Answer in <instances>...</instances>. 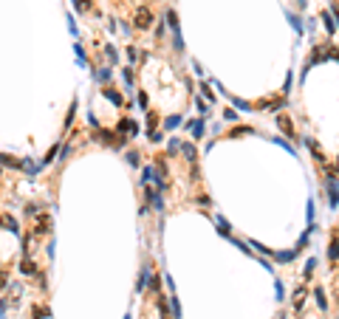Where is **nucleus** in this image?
Returning a JSON list of instances; mask_svg holds the SVG:
<instances>
[{"instance_id": "nucleus-9", "label": "nucleus", "mask_w": 339, "mask_h": 319, "mask_svg": "<svg viewBox=\"0 0 339 319\" xmlns=\"http://www.w3.org/2000/svg\"><path fill=\"white\" fill-rule=\"evenodd\" d=\"M20 271H23L26 277H32V274H34V263H32V260H23V263H20Z\"/></svg>"}, {"instance_id": "nucleus-12", "label": "nucleus", "mask_w": 339, "mask_h": 319, "mask_svg": "<svg viewBox=\"0 0 339 319\" xmlns=\"http://www.w3.org/2000/svg\"><path fill=\"white\" fill-rule=\"evenodd\" d=\"M274 257H277V260H280V263H289V260H294L297 254H294V252H277Z\"/></svg>"}, {"instance_id": "nucleus-6", "label": "nucleus", "mask_w": 339, "mask_h": 319, "mask_svg": "<svg viewBox=\"0 0 339 319\" xmlns=\"http://www.w3.org/2000/svg\"><path fill=\"white\" fill-rule=\"evenodd\" d=\"M0 229H9V232H17V220L12 215H0Z\"/></svg>"}, {"instance_id": "nucleus-15", "label": "nucleus", "mask_w": 339, "mask_h": 319, "mask_svg": "<svg viewBox=\"0 0 339 319\" xmlns=\"http://www.w3.org/2000/svg\"><path fill=\"white\" fill-rule=\"evenodd\" d=\"M303 297H306V288H300V291L294 294V303H297V311L303 308Z\"/></svg>"}, {"instance_id": "nucleus-2", "label": "nucleus", "mask_w": 339, "mask_h": 319, "mask_svg": "<svg viewBox=\"0 0 339 319\" xmlns=\"http://www.w3.org/2000/svg\"><path fill=\"white\" fill-rule=\"evenodd\" d=\"M325 186H328V192H331V206H339V181L334 178V175H331Z\"/></svg>"}, {"instance_id": "nucleus-5", "label": "nucleus", "mask_w": 339, "mask_h": 319, "mask_svg": "<svg viewBox=\"0 0 339 319\" xmlns=\"http://www.w3.org/2000/svg\"><path fill=\"white\" fill-rule=\"evenodd\" d=\"M187 130H190L195 138H201V136H204V122H201V119H195V122H190V124H187Z\"/></svg>"}, {"instance_id": "nucleus-19", "label": "nucleus", "mask_w": 339, "mask_h": 319, "mask_svg": "<svg viewBox=\"0 0 339 319\" xmlns=\"http://www.w3.org/2000/svg\"><path fill=\"white\" fill-rule=\"evenodd\" d=\"M235 105H238V107H241V110H249V107H252V105H249V102H243V99H235Z\"/></svg>"}, {"instance_id": "nucleus-13", "label": "nucleus", "mask_w": 339, "mask_h": 319, "mask_svg": "<svg viewBox=\"0 0 339 319\" xmlns=\"http://www.w3.org/2000/svg\"><path fill=\"white\" fill-rule=\"evenodd\" d=\"M331 260H339V240H331Z\"/></svg>"}, {"instance_id": "nucleus-18", "label": "nucleus", "mask_w": 339, "mask_h": 319, "mask_svg": "<svg viewBox=\"0 0 339 319\" xmlns=\"http://www.w3.org/2000/svg\"><path fill=\"white\" fill-rule=\"evenodd\" d=\"M108 99H111V102H116V105H119V102H122V96H119L116 91H108Z\"/></svg>"}, {"instance_id": "nucleus-7", "label": "nucleus", "mask_w": 339, "mask_h": 319, "mask_svg": "<svg viewBox=\"0 0 339 319\" xmlns=\"http://www.w3.org/2000/svg\"><path fill=\"white\" fill-rule=\"evenodd\" d=\"M0 164H3V167H23V161H17L12 155H0Z\"/></svg>"}, {"instance_id": "nucleus-1", "label": "nucleus", "mask_w": 339, "mask_h": 319, "mask_svg": "<svg viewBox=\"0 0 339 319\" xmlns=\"http://www.w3.org/2000/svg\"><path fill=\"white\" fill-rule=\"evenodd\" d=\"M133 23H136V29H142V31H147V29L153 26V12L142 6V9L136 12V17H133Z\"/></svg>"}, {"instance_id": "nucleus-4", "label": "nucleus", "mask_w": 339, "mask_h": 319, "mask_svg": "<svg viewBox=\"0 0 339 319\" xmlns=\"http://www.w3.org/2000/svg\"><path fill=\"white\" fill-rule=\"evenodd\" d=\"M277 127H280V130H283L286 136H294V127H291V119H289V116H283V113L277 116Z\"/></svg>"}, {"instance_id": "nucleus-21", "label": "nucleus", "mask_w": 339, "mask_h": 319, "mask_svg": "<svg viewBox=\"0 0 339 319\" xmlns=\"http://www.w3.org/2000/svg\"><path fill=\"white\" fill-rule=\"evenodd\" d=\"M314 266H317V260H308V263H306V274H311V271H314Z\"/></svg>"}, {"instance_id": "nucleus-8", "label": "nucleus", "mask_w": 339, "mask_h": 319, "mask_svg": "<svg viewBox=\"0 0 339 319\" xmlns=\"http://www.w3.org/2000/svg\"><path fill=\"white\" fill-rule=\"evenodd\" d=\"M323 23H325V29H328V34L337 31V26H334V17L328 15V12H323Z\"/></svg>"}, {"instance_id": "nucleus-3", "label": "nucleus", "mask_w": 339, "mask_h": 319, "mask_svg": "<svg viewBox=\"0 0 339 319\" xmlns=\"http://www.w3.org/2000/svg\"><path fill=\"white\" fill-rule=\"evenodd\" d=\"M48 229H51V218H48V215H40V218H37V229H34V232H37V235H48Z\"/></svg>"}, {"instance_id": "nucleus-11", "label": "nucleus", "mask_w": 339, "mask_h": 319, "mask_svg": "<svg viewBox=\"0 0 339 319\" xmlns=\"http://www.w3.org/2000/svg\"><path fill=\"white\" fill-rule=\"evenodd\" d=\"M215 223H218V232H221L224 237H229V223H226L224 218H215Z\"/></svg>"}, {"instance_id": "nucleus-10", "label": "nucleus", "mask_w": 339, "mask_h": 319, "mask_svg": "<svg viewBox=\"0 0 339 319\" xmlns=\"http://www.w3.org/2000/svg\"><path fill=\"white\" fill-rule=\"evenodd\" d=\"M314 297H317V303H320V308L325 311V308H328V300H325V291H323V288H317V291H314Z\"/></svg>"}, {"instance_id": "nucleus-17", "label": "nucleus", "mask_w": 339, "mask_h": 319, "mask_svg": "<svg viewBox=\"0 0 339 319\" xmlns=\"http://www.w3.org/2000/svg\"><path fill=\"white\" fill-rule=\"evenodd\" d=\"M246 133H255V130H252V127H238V130L232 133V138H238V136H246Z\"/></svg>"}, {"instance_id": "nucleus-23", "label": "nucleus", "mask_w": 339, "mask_h": 319, "mask_svg": "<svg viewBox=\"0 0 339 319\" xmlns=\"http://www.w3.org/2000/svg\"><path fill=\"white\" fill-rule=\"evenodd\" d=\"M80 9L82 12H88V9H91V0H80Z\"/></svg>"}, {"instance_id": "nucleus-16", "label": "nucleus", "mask_w": 339, "mask_h": 319, "mask_svg": "<svg viewBox=\"0 0 339 319\" xmlns=\"http://www.w3.org/2000/svg\"><path fill=\"white\" fill-rule=\"evenodd\" d=\"M184 155H187L190 161H195V147L193 144H184Z\"/></svg>"}, {"instance_id": "nucleus-20", "label": "nucleus", "mask_w": 339, "mask_h": 319, "mask_svg": "<svg viewBox=\"0 0 339 319\" xmlns=\"http://www.w3.org/2000/svg\"><path fill=\"white\" fill-rule=\"evenodd\" d=\"M128 161L136 167V164H139V155H136V152H128Z\"/></svg>"}, {"instance_id": "nucleus-22", "label": "nucleus", "mask_w": 339, "mask_h": 319, "mask_svg": "<svg viewBox=\"0 0 339 319\" xmlns=\"http://www.w3.org/2000/svg\"><path fill=\"white\" fill-rule=\"evenodd\" d=\"M252 246H255V249H258L260 254H272V252H269V249H266V246H260V243H252Z\"/></svg>"}, {"instance_id": "nucleus-14", "label": "nucleus", "mask_w": 339, "mask_h": 319, "mask_svg": "<svg viewBox=\"0 0 339 319\" xmlns=\"http://www.w3.org/2000/svg\"><path fill=\"white\" fill-rule=\"evenodd\" d=\"M164 124H167V130H173V127H178V124H181V116H170Z\"/></svg>"}]
</instances>
